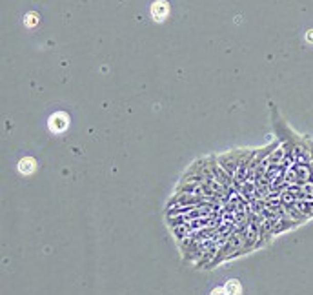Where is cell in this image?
<instances>
[{"label": "cell", "mask_w": 313, "mask_h": 295, "mask_svg": "<svg viewBox=\"0 0 313 295\" xmlns=\"http://www.w3.org/2000/svg\"><path fill=\"white\" fill-rule=\"evenodd\" d=\"M210 295H229V293L224 286H219V288H215V290H212V293Z\"/></svg>", "instance_id": "obj_6"}, {"label": "cell", "mask_w": 313, "mask_h": 295, "mask_svg": "<svg viewBox=\"0 0 313 295\" xmlns=\"http://www.w3.org/2000/svg\"><path fill=\"white\" fill-rule=\"evenodd\" d=\"M246 153H248V148H237V150H232V152L217 155V160H219V164L229 173V175L235 177L237 170H239L240 162L244 160Z\"/></svg>", "instance_id": "obj_1"}, {"label": "cell", "mask_w": 313, "mask_h": 295, "mask_svg": "<svg viewBox=\"0 0 313 295\" xmlns=\"http://www.w3.org/2000/svg\"><path fill=\"white\" fill-rule=\"evenodd\" d=\"M226 290H228V293L229 295H240L242 293V286H240V283L239 281H235V279H232V281H228L226 283Z\"/></svg>", "instance_id": "obj_5"}, {"label": "cell", "mask_w": 313, "mask_h": 295, "mask_svg": "<svg viewBox=\"0 0 313 295\" xmlns=\"http://www.w3.org/2000/svg\"><path fill=\"white\" fill-rule=\"evenodd\" d=\"M68 126H69V119L64 111H58L53 117H49V130L53 131V133H62V131H66Z\"/></svg>", "instance_id": "obj_2"}, {"label": "cell", "mask_w": 313, "mask_h": 295, "mask_svg": "<svg viewBox=\"0 0 313 295\" xmlns=\"http://www.w3.org/2000/svg\"><path fill=\"white\" fill-rule=\"evenodd\" d=\"M35 168H37V162H35L31 157H26V159H22L20 162H18V172H20L22 175H31V173L35 172Z\"/></svg>", "instance_id": "obj_4"}, {"label": "cell", "mask_w": 313, "mask_h": 295, "mask_svg": "<svg viewBox=\"0 0 313 295\" xmlns=\"http://www.w3.org/2000/svg\"><path fill=\"white\" fill-rule=\"evenodd\" d=\"M168 11H170V8H168V2H164V0H159V2H155V4L151 6V15H153L155 20L166 18Z\"/></svg>", "instance_id": "obj_3"}]
</instances>
